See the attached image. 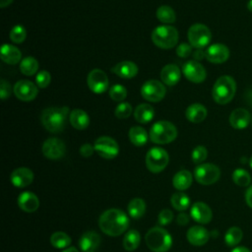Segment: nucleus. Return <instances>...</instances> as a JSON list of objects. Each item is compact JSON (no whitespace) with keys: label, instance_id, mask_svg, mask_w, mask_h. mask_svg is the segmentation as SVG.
<instances>
[{"label":"nucleus","instance_id":"obj_1","mask_svg":"<svg viewBox=\"0 0 252 252\" xmlns=\"http://www.w3.org/2000/svg\"><path fill=\"white\" fill-rule=\"evenodd\" d=\"M98 225L105 234L109 236H118L127 229L129 220L123 211L109 209L100 215Z\"/></svg>","mask_w":252,"mask_h":252},{"label":"nucleus","instance_id":"obj_2","mask_svg":"<svg viewBox=\"0 0 252 252\" xmlns=\"http://www.w3.org/2000/svg\"><path fill=\"white\" fill-rule=\"evenodd\" d=\"M68 113L69 108L67 106L48 107L42 111L40 120L46 130L51 133H58L64 129Z\"/></svg>","mask_w":252,"mask_h":252},{"label":"nucleus","instance_id":"obj_3","mask_svg":"<svg viewBox=\"0 0 252 252\" xmlns=\"http://www.w3.org/2000/svg\"><path fill=\"white\" fill-rule=\"evenodd\" d=\"M236 92V83L230 76L224 75L220 77L212 91L214 100L219 104L228 103L234 96Z\"/></svg>","mask_w":252,"mask_h":252},{"label":"nucleus","instance_id":"obj_4","mask_svg":"<svg viewBox=\"0 0 252 252\" xmlns=\"http://www.w3.org/2000/svg\"><path fill=\"white\" fill-rule=\"evenodd\" d=\"M147 246L153 252H165L169 250L172 244L170 234L161 227L156 226L151 228L145 236Z\"/></svg>","mask_w":252,"mask_h":252},{"label":"nucleus","instance_id":"obj_5","mask_svg":"<svg viewBox=\"0 0 252 252\" xmlns=\"http://www.w3.org/2000/svg\"><path fill=\"white\" fill-rule=\"evenodd\" d=\"M177 136L176 127L169 121L156 122L150 131V139L156 144H167L172 142Z\"/></svg>","mask_w":252,"mask_h":252},{"label":"nucleus","instance_id":"obj_6","mask_svg":"<svg viewBox=\"0 0 252 252\" xmlns=\"http://www.w3.org/2000/svg\"><path fill=\"white\" fill-rule=\"evenodd\" d=\"M152 40L157 46L169 49L177 43L178 32L171 26H159L153 31Z\"/></svg>","mask_w":252,"mask_h":252},{"label":"nucleus","instance_id":"obj_7","mask_svg":"<svg viewBox=\"0 0 252 252\" xmlns=\"http://www.w3.org/2000/svg\"><path fill=\"white\" fill-rule=\"evenodd\" d=\"M168 154L161 148H152L146 156V165L154 173L162 171L168 163Z\"/></svg>","mask_w":252,"mask_h":252},{"label":"nucleus","instance_id":"obj_8","mask_svg":"<svg viewBox=\"0 0 252 252\" xmlns=\"http://www.w3.org/2000/svg\"><path fill=\"white\" fill-rule=\"evenodd\" d=\"M212 33L209 28L203 24H195L188 30V40L195 48H203L211 41Z\"/></svg>","mask_w":252,"mask_h":252},{"label":"nucleus","instance_id":"obj_9","mask_svg":"<svg viewBox=\"0 0 252 252\" xmlns=\"http://www.w3.org/2000/svg\"><path fill=\"white\" fill-rule=\"evenodd\" d=\"M220 176V168L213 163H202L194 170L195 179L203 185H211L216 183Z\"/></svg>","mask_w":252,"mask_h":252},{"label":"nucleus","instance_id":"obj_10","mask_svg":"<svg viewBox=\"0 0 252 252\" xmlns=\"http://www.w3.org/2000/svg\"><path fill=\"white\" fill-rule=\"evenodd\" d=\"M94 151L104 158H113L119 153V147L115 140L110 137L102 136L95 140Z\"/></svg>","mask_w":252,"mask_h":252},{"label":"nucleus","instance_id":"obj_11","mask_svg":"<svg viewBox=\"0 0 252 252\" xmlns=\"http://www.w3.org/2000/svg\"><path fill=\"white\" fill-rule=\"evenodd\" d=\"M141 94L145 99L157 102L161 100L165 95V88L160 82L157 80H150L142 86Z\"/></svg>","mask_w":252,"mask_h":252},{"label":"nucleus","instance_id":"obj_12","mask_svg":"<svg viewBox=\"0 0 252 252\" xmlns=\"http://www.w3.org/2000/svg\"><path fill=\"white\" fill-rule=\"evenodd\" d=\"M87 83L93 93L102 94L108 89L109 82L106 74L103 71L99 69H94L89 73Z\"/></svg>","mask_w":252,"mask_h":252},{"label":"nucleus","instance_id":"obj_13","mask_svg":"<svg viewBox=\"0 0 252 252\" xmlns=\"http://www.w3.org/2000/svg\"><path fill=\"white\" fill-rule=\"evenodd\" d=\"M182 72L186 79L196 84L202 83L207 76L206 70L203 65L196 60H190L184 63L182 67Z\"/></svg>","mask_w":252,"mask_h":252},{"label":"nucleus","instance_id":"obj_14","mask_svg":"<svg viewBox=\"0 0 252 252\" xmlns=\"http://www.w3.org/2000/svg\"><path fill=\"white\" fill-rule=\"evenodd\" d=\"M66 151L63 141L58 138H49L44 141L42 145V153L45 158L49 159L61 158Z\"/></svg>","mask_w":252,"mask_h":252},{"label":"nucleus","instance_id":"obj_15","mask_svg":"<svg viewBox=\"0 0 252 252\" xmlns=\"http://www.w3.org/2000/svg\"><path fill=\"white\" fill-rule=\"evenodd\" d=\"M14 94L20 99L24 101H30L35 98L37 95L36 86L28 80H21L14 86Z\"/></svg>","mask_w":252,"mask_h":252},{"label":"nucleus","instance_id":"obj_16","mask_svg":"<svg viewBox=\"0 0 252 252\" xmlns=\"http://www.w3.org/2000/svg\"><path fill=\"white\" fill-rule=\"evenodd\" d=\"M229 57V49L222 43H215L206 50V58L208 61L216 64L225 62Z\"/></svg>","mask_w":252,"mask_h":252},{"label":"nucleus","instance_id":"obj_17","mask_svg":"<svg viewBox=\"0 0 252 252\" xmlns=\"http://www.w3.org/2000/svg\"><path fill=\"white\" fill-rule=\"evenodd\" d=\"M190 215L195 221L202 224L209 223L213 218V213L211 208L203 202L195 203L191 208Z\"/></svg>","mask_w":252,"mask_h":252},{"label":"nucleus","instance_id":"obj_18","mask_svg":"<svg viewBox=\"0 0 252 252\" xmlns=\"http://www.w3.org/2000/svg\"><path fill=\"white\" fill-rule=\"evenodd\" d=\"M10 179L14 186L23 188L29 186L32 182L33 173L28 167H19L11 173Z\"/></svg>","mask_w":252,"mask_h":252},{"label":"nucleus","instance_id":"obj_19","mask_svg":"<svg viewBox=\"0 0 252 252\" xmlns=\"http://www.w3.org/2000/svg\"><path fill=\"white\" fill-rule=\"evenodd\" d=\"M186 236H187V240L192 245L202 246L208 242L210 233L205 227L196 225V226H192L191 228L188 229Z\"/></svg>","mask_w":252,"mask_h":252},{"label":"nucleus","instance_id":"obj_20","mask_svg":"<svg viewBox=\"0 0 252 252\" xmlns=\"http://www.w3.org/2000/svg\"><path fill=\"white\" fill-rule=\"evenodd\" d=\"M18 205L21 210L26 213H32L39 207V200L35 194L32 192H23L18 197Z\"/></svg>","mask_w":252,"mask_h":252},{"label":"nucleus","instance_id":"obj_21","mask_svg":"<svg viewBox=\"0 0 252 252\" xmlns=\"http://www.w3.org/2000/svg\"><path fill=\"white\" fill-rule=\"evenodd\" d=\"M250 121V113L245 108L234 109L229 116V124L237 130L244 129L248 126Z\"/></svg>","mask_w":252,"mask_h":252},{"label":"nucleus","instance_id":"obj_22","mask_svg":"<svg viewBox=\"0 0 252 252\" xmlns=\"http://www.w3.org/2000/svg\"><path fill=\"white\" fill-rule=\"evenodd\" d=\"M100 243V236L94 231L85 232L80 240L79 246L83 252H94Z\"/></svg>","mask_w":252,"mask_h":252},{"label":"nucleus","instance_id":"obj_23","mask_svg":"<svg viewBox=\"0 0 252 252\" xmlns=\"http://www.w3.org/2000/svg\"><path fill=\"white\" fill-rule=\"evenodd\" d=\"M180 77H181L180 69L175 64L165 65L160 72V78L162 82L167 86L176 85L179 82Z\"/></svg>","mask_w":252,"mask_h":252},{"label":"nucleus","instance_id":"obj_24","mask_svg":"<svg viewBox=\"0 0 252 252\" xmlns=\"http://www.w3.org/2000/svg\"><path fill=\"white\" fill-rule=\"evenodd\" d=\"M112 72L123 79H131L138 73V67L131 61H122L112 68Z\"/></svg>","mask_w":252,"mask_h":252},{"label":"nucleus","instance_id":"obj_25","mask_svg":"<svg viewBox=\"0 0 252 252\" xmlns=\"http://www.w3.org/2000/svg\"><path fill=\"white\" fill-rule=\"evenodd\" d=\"M186 118L192 123H200L207 117V109L201 103H193L186 109Z\"/></svg>","mask_w":252,"mask_h":252},{"label":"nucleus","instance_id":"obj_26","mask_svg":"<svg viewBox=\"0 0 252 252\" xmlns=\"http://www.w3.org/2000/svg\"><path fill=\"white\" fill-rule=\"evenodd\" d=\"M69 120L71 125L78 130H84L90 124V117L88 113L82 109L72 110L70 113Z\"/></svg>","mask_w":252,"mask_h":252},{"label":"nucleus","instance_id":"obj_27","mask_svg":"<svg viewBox=\"0 0 252 252\" xmlns=\"http://www.w3.org/2000/svg\"><path fill=\"white\" fill-rule=\"evenodd\" d=\"M0 53L2 61L11 65L18 63L22 57V53L19 48L11 44H3Z\"/></svg>","mask_w":252,"mask_h":252},{"label":"nucleus","instance_id":"obj_28","mask_svg":"<svg viewBox=\"0 0 252 252\" xmlns=\"http://www.w3.org/2000/svg\"><path fill=\"white\" fill-rule=\"evenodd\" d=\"M192 180H193L192 174L188 170L183 169L175 173V175L172 178V184L175 189L179 191H183L189 188V186L192 183Z\"/></svg>","mask_w":252,"mask_h":252},{"label":"nucleus","instance_id":"obj_29","mask_svg":"<svg viewBox=\"0 0 252 252\" xmlns=\"http://www.w3.org/2000/svg\"><path fill=\"white\" fill-rule=\"evenodd\" d=\"M155 110L154 108L147 103L139 104L134 111V117L139 123H148L154 118Z\"/></svg>","mask_w":252,"mask_h":252},{"label":"nucleus","instance_id":"obj_30","mask_svg":"<svg viewBox=\"0 0 252 252\" xmlns=\"http://www.w3.org/2000/svg\"><path fill=\"white\" fill-rule=\"evenodd\" d=\"M129 139L133 145L142 147L148 141V133L144 128L140 126H134L129 130Z\"/></svg>","mask_w":252,"mask_h":252},{"label":"nucleus","instance_id":"obj_31","mask_svg":"<svg viewBox=\"0 0 252 252\" xmlns=\"http://www.w3.org/2000/svg\"><path fill=\"white\" fill-rule=\"evenodd\" d=\"M128 214L133 219H140L146 212V203L141 198H134L128 204Z\"/></svg>","mask_w":252,"mask_h":252},{"label":"nucleus","instance_id":"obj_32","mask_svg":"<svg viewBox=\"0 0 252 252\" xmlns=\"http://www.w3.org/2000/svg\"><path fill=\"white\" fill-rule=\"evenodd\" d=\"M140 240V233L135 229H131L125 234L123 238V247L127 251H134L139 246Z\"/></svg>","mask_w":252,"mask_h":252},{"label":"nucleus","instance_id":"obj_33","mask_svg":"<svg viewBox=\"0 0 252 252\" xmlns=\"http://www.w3.org/2000/svg\"><path fill=\"white\" fill-rule=\"evenodd\" d=\"M242 236H243V232L240 227L231 226L225 232L224 241L227 246L233 247V246H236L242 240Z\"/></svg>","mask_w":252,"mask_h":252},{"label":"nucleus","instance_id":"obj_34","mask_svg":"<svg viewBox=\"0 0 252 252\" xmlns=\"http://www.w3.org/2000/svg\"><path fill=\"white\" fill-rule=\"evenodd\" d=\"M171 206L177 210V211H185L189 208L190 205V199L188 196L182 192L174 193L170 198Z\"/></svg>","mask_w":252,"mask_h":252},{"label":"nucleus","instance_id":"obj_35","mask_svg":"<svg viewBox=\"0 0 252 252\" xmlns=\"http://www.w3.org/2000/svg\"><path fill=\"white\" fill-rule=\"evenodd\" d=\"M37 69H38V62L35 58L32 56L26 57L21 61L20 70L24 75H27V76L34 75L37 72Z\"/></svg>","mask_w":252,"mask_h":252},{"label":"nucleus","instance_id":"obj_36","mask_svg":"<svg viewBox=\"0 0 252 252\" xmlns=\"http://www.w3.org/2000/svg\"><path fill=\"white\" fill-rule=\"evenodd\" d=\"M50 243L53 247L61 249V248L68 247L71 244V238L67 233L62 231H57L50 236Z\"/></svg>","mask_w":252,"mask_h":252},{"label":"nucleus","instance_id":"obj_37","mask_svg":"<svg viewBox=\"0 0 252 252\" xmlns=\"http://www.w3.org/2000/svg\"><path fill=\"white\" fill-rule=\"evenodd\" d=\"M232 180L236 185L240 187H246L251 184L252 178L247 170L243 168H236L232 173Z\"/></svg>","mask_w":252,"mask_h":252},{"label":"nucleus","instance_id":"obj_38","mask_svg":"<svg viewBox=\"0 0 252 252\" xmlns=\"http://www.w3.org/2000/svg\"><path fill=\"white\" fill-rule=\"evenodd\" d=\"M157 17L158 19L164 23V24H170L175 21V13L174 10L166 5H162L158 8L157 10Z\"/></svg>","mask_w":252,"mask_h":252},{"label":"nucleus","instance_id":"obj_39","mask_svg":"<svg viewBox=\"0 0 252 252\" xmlns=\"http://www.w3.org/2000/svg\"><path fill=\"white\" fill-rule=\"evenodd\" d=\"M27 36V32L25 28L21 25L15 26L10 32V38L15 43H22Z\"/></svg>","mask_w":252,"mask_h":252},{"label":"nucleus","instance_id":"obj_40","mask_svg":"<svg viewBox=\"0 0 252 252\" xmlns=\"http://www.w3.org/2000/svg\"><path fill=\"white\" fill-rule=\"evenodd\" d=\"M109 95L113 100L121 101L127 96V90L122 85H114L109 90Z\"/></svg>","mask_w":252,"mask_h":252},{"label":"nucleus","instance_id":"obj_41","mask_svg":"<svg viewBox=\"0 0 252 252\" xmlns=\"http://www.w3.org/2000/svg\"><path fill=\"white\" fill-rule=\"evenodd\" d=\"M132 106L130 103L128 102H121L117 105V107L115 108V116L117 118L120 119H124L127 118L131 115L132 113Z\"/></svg>","mask_w":252,"mask_h":252},{"label":"nucleus","instance_id":"obj_42","mask_svg":"<svg viewBox=\"0 0 252 252\" xmlns=\"http://www.w3.org/2000/svg\"><path fill=\"white\" fill-rule=\"evenodd\" d=\"M208 156V151L204 146H197L192 152V160L195 163L203 162Z\"/></svg>","mask_w":252,"mask_h":252},{"label":"nucleus","instance_id":"obj_43","mask_svg":"<svg viewBox=\"0 0 252 252\" xmlns=\"http://www.w3.org/2000/svg\"><path fill=\"white\" fill-rule=\"evenodd\" d=\"M50 80H51V77H50L49 72H47V71H40L37 73V75L35 77L36 84L41 89L46 88L49 85Z\"/></svg>","mask_w":252,"mask_h":252},{"label":"nucleus","instance_id":"obj_44","mask_svg":"<svg viewBox=\"0 0 252 252\" xmlns=\"http://www.w3.org/2000/svg\"><path fill=\"white\" fill-rule=\"evenodd\" d=\"M173 220V213L168 209H163L158 216V221L160 225H166Z\"/></svg>","mask_w":252,"mask_h":252},{"label":"nucleus","instance_id":"obj_45","mask_svg":"<svg viewBox=\"0 0 252 252\" xmlns=\"http://www.w3.org/2000/svg\"><path fill=\"white\" fill-rule=\"evenodd\" d=\"M191 51H192V45L191 44H188L186 42H182L180 43L177 48H176V53L179 57H182V58H186L188 57L190 54H191Z\"/></svg>","mask_w":252,"mask_h":252},{"label":"nucleus","instance_id":"obj_46","mask_svg":"<svg viewBox=\"0 0 252 252\" xmlns=\"http://www.w3.org/2000/svg\"><path fill=\"white\" fill-rule=\"evenodd\" d=\"M11 94V86L10 84L5 81L4 79L1 80V83H0V95H1V98L4 100L6 98H8Z\"/></svg>","mask_w":252,"mask_h":252},{"label":"nucleus","instance_id":"obj_47","mask_svg":"<svg viewBox=\"0 0 252 252\" xmlns=\"http://www.w3.org/2000/svg\"><path fill=\"white\" fill-rule=\"evenodd\" d=\"M94 147H93L91 144H84L80 148V154L85 158L91 157L94 154Z\"/></svg>","mask_w":252,"mask_h":252},{"label":"nucleus","instance_id":"obj_48","mask_svg":"<svg viewBox=\"0 0 252 252\" xmlns=\"http://www.w3.org/2000/svg\"><path fill=\"white\" fill-rule=\"evenodd\" d=\"M177 223L179 225H186L188 222H189V217L187 214L185 213H180L178 216H177V220H176Z\"/></svg>","mask_w":252,"mask_h":252},{"label":"nucleus","instance_id":"obj_49","mask_svg":"<svg viewBox=\"0 0 252 252\" xmlns=\"http://www.w3.org/2000/svg\"><path fill=\"white\" fill-rule=\"evenodd\" d=\"M245 202L248 207L252 209V185L250 184L245 192Z\"/></svg>","mask_w":252,"mask_h":252},{"label":"nucleus","instance_id":"obj_50","mask_svg":"<svg viewBox=\"0 0 252 252\" xmlns=\"http://www.w3.org/2000/svg\"><path fill=\"white\" fill-rule=\"evenodd\" d=\"M193 57H194V59H195L196 61L201 60V59H203L204 57H206V52H204V51L202 50V48H197V49L194 51V53H193Z\"/></svg>","mask_w":252,"mask_h":252},{"label":"nucleus","instance_id":"obj_51","mask_svg":"<svg viewBox=\"0 0 252 252\" xmlns=\"http://www.w3.org/2000/svg\"><path fill=\"white\" fill-rule=\"evenodd\" d=\"M231 252H251V251L244 246H237V247L233 248Z\"/></svg>","mask_w":252,"mask_h":252},{"label":"nucleus","instance_id":"obj_52","mask_svg":"<svg viewBox=\"0 0 252 252\" xmlns=\"http://www.w3.org/2000/svg\"><path fill=\"white\" fill-rule=\"evenodd\" d=\"M13 0H0V7L1 8H5L7 6H9L12 3Z\"/></svg>","mask_w":252,"mask_h":252},{"label":"nucleus","instance_id":"obj_53","mask_svg":"<svg viewBox=\"0 0 252 252\" xmlns=\"http://www.w3.org/2000/svg\"><path fill=\"white\" fill-rule=\"evenodd\" d=\"M63 252H79L77 248L75 247H68L67 249H65Z\"/></svg>","mask_w":252,"mask_h":252},{"label":"nucleus","instance_id":"obj_54","mask_svg":"<svg viewBox=\"0 0 252 252\" xmlns=\"http://www.w3.org/2000/svg\"><path fill=\"white\" fill-rule=\"evenodd\" d=\"M247 9L252 13V0H249L247 3Z\"/></svg>","mask_w":252,"mask_h":252},{"label":"nucleus","instance_id":"obj_55","mask_svg":"<svg viewBox=\"0 0 252 252\" xmlns=\"http://www.w3.org/2000/svg\"><path fill=\"white\" fill-rule=\"evenodd\" d=\"M249 164H250V166H251V168H252V156H251V158H250V159H249Z\"/></svg>","mask_w":252,"mask_h":252},{"label":"nucleus","instance_id":"obj_56","mask_svg":"<svg viewBox=\"0 0 252 252\" xmlns=\"http://www.w3.org/2000/svg\"><path fill=\"white\" fill-rule=\"evenodd\" d=\"M251 185H252V181H251Z\"/></svg>","mask_w":252,"mask_h":252},{"label":"nucleus","instance_id":"obj_57","mask_svg":"<svg viewBox=\"0 0 252 252\" xmlns=\"http://www.w3.org/2000/svg\"><path fill=\"white\" fill-rule=\"evenodd\" d=\"M94 252H95V251H94Z\"/></svg>","mask_w":252,"mask_h":252}]
</instances>
